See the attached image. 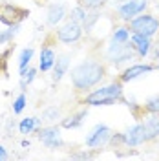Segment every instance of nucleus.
<instances>
[{
    "instance_id": "obj_14",
    "label": "nucleus",
    "mask_w": 159,
    "mask_h": 161,
    "mask_svg": "<svg viewBox=\"0 0 159 161\" xmlns=\"http://www.w3.org/2000/svg\"><path fill=\"white\" fill-rule=\"evenodd\" d=\"M66 17H68L66 15V4H51L48 8V13H46V22L50 26H57Z\"/></svg>"
},
{
    "instance_id": "obj_8",
    "label": "nucleus",
    "mask_w": 159,
    "mask_h": 161,
    "mask_svg": "<svg viewBox=\"0 0 159 161\" xmlns=\"http://www.w3.org/2000/svg\"><path fill=\"white\" fill-rule=\"evenodd\" d=\"M146 6H148L146 0H124L117 6V15L123 22H130L134 17L145 13Z\"/></svg>"
},
{
    "instance_id": "obj_6",
    "label": "nucleus",
    "mask_w": 159,
    "mask_h": 161,
    "mask_svg": "<svg viewBox=\"0 0 159 161\" xmlns=\"http://www.w3.org/2000/svg\"><path fill=\"white\" fill-rule=\"evenodd\" d=\"M28 15H30V11L17 4H9V2L0 4V22L6 26H17L22 20L28 19Z\"/></svg>"
},
{
    "instance_id": "obj_2",
    "label": "nucleus",
    "mask_w": 159,
    "mask_h": 161,
    "mask_svg": "<svg viewBox=\"0 0 159 161\" xmlns=\"http://www.w3.org/2000/svg\"><path fill=\"white\" fill-rule=\"evenodd\" d=\"M80 103L86 106H112L115 103H126L124 95H123V82L113 80L106 86L93 88L91 92L84 93Z\"/></svg>"
},
{
    "instance_id": "obj_11",
    "label": "nucleus",
    "mask_w": 159,
    "mask_h": 161,
    "mask_svg": "<svg viewBox=\"0 0 159 161\" xmlns=\"http://www.w3.org/2000/svg\"><path fill=\"white\" fill-rule=\"evenodd\" d=\"M123 137H124V147L130 148H135L146 143L145 137V125L143 123H135L134 126H130L126 132H123Z\"/></svg>"
},
{
    "instance_id": "obj_23",
    "label": "nucleus",
    "mask_w": 159,
    "mask_h": 161,
    "mask_svg": "<svg viewBox=\"0 0 159 161\" xmlns=\"http://www.w3.org/2000/svg\"><path fill=\"white\" fill-rule=\"evenodd\" d=\"M57 119H60V108H57V106H50V108H46V110L42 112V119L44 123H55Z\"/></svg>"
},
{
    "instance_id": "obj_20",
    "label": "nucleus",
    "mask_w": 159,
    "mask_h": 161,
    "mask_svg": "<svg viewBox=\"0 0 159 161\" xmlns=\"http://www.w3.org/2000/svg\"><path fill=\"white\" fill-rule=\"evenodd\" d=\"M33 55H35V48H33V46H28V48H24V50L20 51L19 70H24V68H28V66H30V62H31V59H33Z\"/></svg>"
},
{
    "instance_id": "obj_21",
    "label": "nucleus",
    "mask_w": 159,
    "mask_h": 161,
    "mask_svg": "<svg viewBox=\"0 0 159 161\" xmlns=\"http://www.w3.org/2000/svg\"><path fill=\"white\" fill-rule=\"evenodd\" d=\"M88 13H90V9H86V8H82V6L77 4V6L70 11V20H75V22H79V24H84Z\"/></svg>"
},
{
    "instance_id": "obj_9",
    "label": "nucleus",
    "mask_w": 159,
    "mask_h": 161,
    "mask_svg": "<svg viewBox=\"0 0 159 161\" xmlns=\"http://www.w3.org/2000/svg\"><path fill=\"white\" fill-rule=\"evenodd\" d=\"M39 139L44 147H48L50 150L60 148L62 147V136H60V128L55 125H48L39 130Z\"/></svg>"
},
{
    "instance_id": "obj_15",
    "label": "nucleus",
    "mask_w": 159,
    "mask_h": 161,
    "mask_svg": "<svg viewBox=\"0 0 159 161\" xmlns=\"http://www.w3.org/2000/svg\"><path fill=\"white\" fill-rule=\"evenodd\" d=\"M145 125V137L146 143H154L159 139V115H152L146 117V121H143Z\"/></svg>"
},
{
    "instance_id": "obj_7",
    "label": "nucleus",
    "mask_w": 159,
    "mask_h": 161,
    "mask_svg": "<svg viewBox=\"0 0 159 161\" xmlns=\"http://www.w3.org/2000/svg\"><path fill=\"white\" fill-rule=\"evenodd\" d=\"M82 33H84L82 24L75 22V20H68V22H64L59 30H57L55 37H57V40L62 42V44H75V42L80 40Z\"/></svg>"
},
{
    "instance_id": "obj_12",
    "label": "nucleus",
    "mask_w": 159,
    "mask_h": 161,
    "mask_svg": "<svg viewBox=\"0 0 159 161\" xmlns=\"http://www.w3.org/2000/svg\"><path fill=\"white\" fill-rule=\"evenodd\" d=\"M130 42H132V46L135 50V55L141 57V59L148 57V53L154 48L152 46V39L150 37H145V35H139V33H132L130 35Z\"/></svg>"
},
{
    "instance_id": "obj_4",
    "label": "nucleus",
    "mask_w": 159,
    "mask_h": 161,
    "mask_svg": "<svg viewBox=\"0 0 159 161\" xmlns=\"http://www.w3.org/2000/svg\"><path fill=\"white\" fill-rule=\"evenodd\" d=\"M128 28L132 33H139L145 37H156L159 33V19L150 13H141L128 22Z\"/></svg>"
},
{
    "instance_id": "obj_22",
    "label": "nucleus",
    "mask_w": 159,
    "mask_h": 161,
    "mask_svg": "<svg viewBox=\"0 0 159 161\" xmlns=\"http://www.w3.org/2000/svg\"><path fill=\"white\" fill-rule=\"evenodd\" d=\"M130 35H132V31H130L128 26H121V28H115V30H113V33H112V40H117V42H128Z\"/></svg>"
},
{
    "instance_id": "obj_1",
    "label": "nucleus",
    "mask_w": 159,
    "mask_h": 161,
    "mask_svg": "<svg viewBox=\"0 0 159 161\" xmlns=\"http://www.w3.org/2000/svg\"><path fill=\"white\" fill-rule=\"evenodd\" d=\"M106 77V62L101 59H88L80 60L70 71V80L75 93H88L93 88H97L101 80Z\"/></svg>"
},
{
    "instance_id": "obj_24",
    "label": "nucleus",
    "mask_w": 159,
    "mask_h": 161,
    "mask_svg": "<svg viewBox=\"0 0 159 161\" xmlns=\"http://www.w3.org/2000/svg\"><path fill=\"white\" fill-rule=\"evenodd\" d=\"M143 108H145L146 114L159 115V93H157V95H154V97H150V99L143 104Z\"/></svg>"
},
{
    "instance_id": "obj_27",
    "label": "nucleus",
    "mask_w": 159,
    "mask_h": 161,
    "mask_svg": "<svg viewBox=\"0 0 159 161\" xmlns=\"http://www.w3.org/2000/svg\"><path fill=\"white\" fill-rule=\"evenodd\" d=\"M8 158H9V154H8V150H6V147H2V145H0V161L8 159Z\"/></svg>"
},
{
    "instance_id": "obj_13",
    "label": "nucleus",
    "mask_w": 159,
    "mask_h": 161,
    "mask_svg": "<svg viewBox=\"0 0 159 161\" xmlns=\"http://www.w3.org/2000/svg\"><path fill=\"white\" fill-rule=\"evenodd\" d=\"M55 60H57V53H55V50H53V48H50V46H44V48L40 50L39 70L42 71V73H48L50 70H53Z\"/></svg>"
},
{
    "instance_id": "obj_10",
    "label": "nucleus",
    "mask_w": 159,
    "mask_h": 161,
    "mask_svg": "<svg viewBox=\"0 0 159 161\" xmlns=\"http://www.w3.org/2000/svg\"><path fill=\"white\" fill-rule=\"evenodd\" d=\"M157 68H159V64H148V62L132 64V66H128V68H126V70L119 75V80L123 82V84H126V82H130V80L139 79V77L146 75V73H150V71L157 70Z\"/></svg>"
},
{
    "instance_id": "obj_16",
    "label": "nucleus",
    "mask_w": 159,
    "mask_h": 161,
    "mask_svg": "<svg viewBox=\"0 0 159 161\" xmlns=\"http://www.w3.org/2000/svg\"><path fill=\"white\" fill-rule=\"evenodd\" d=\"M86 115H88V108H82V110L75 112V114H70L68 117H64V119L60 121V126H62V128H66V130H71V128H79L80 125L84 123Z\"/></svg>"
},
{
    "instance_id": "obj_26",
    "label": "nucleus",
    "mask_w": 159,
    "mask_h": 161,
    "mask_svg": "<svg viewBox=\"0 0 159 161\" xmlns=\"http://www.w3.org/2000/svg\"><path fill=\"white\" fill-rule=\"evenodd\" d=\"M26 104H28V97H26V93H20L17 95V99L13 101V114H22L24 108H26Z\"/></svg>"
},
{
    "instance_id": "obj_3",
    "label": "nucleus",
    "mask_w": 159,
    "mask_h": 161,
    "mask_svg": "<svg viewBox=\"0 0 159 161\" xmlns=\"http://www.w3.org/2000/svg\"><path fill=\"white\" fill-rule=\"evenodd\" d=\"M135 57V50L132 46V42H117V40H110L104 50V59L106 62L112 64H123L126 60H132Z\"/></svg>"
},
{
    "instance_id": "obj_19",
    "label": "nucleus",
    "mask_w": 159,
    "mask_h": 161,
    "mask_svg": "<svg viewBox=\"0 0 159 161\" xmlns=\"http://www.w3.org/2000/svg\"><path fill=\"white\" fill-rule=\"evenodd\" d=\"M37 71H39L37 68H31V66L24 68V70H20V88H22V90H26L31 82L35 80V77H37Z\"/></svg>"
},
{
    "instance_id": "obj_25",
    "label": "nucleus",
    "mask_w": 159,
    "mask_h": 161,
    "mask_svg": "<svg viewBox=\"0 0 159 161\" xmlns=\"http://www.w3.org/2000/svg\"><path fill=\"white\" fill-rule=\"evenodd\" d=\"M110 0H77V4L86 8V9H101L102 6H106Z\"/></svg>"
},
{
    "instance_id": "obj_28",
    "label": "nucleus",
    "mask_w": 159,
    "mask_h": 161,
    "mask_svg": "<svg viewBox=\"0 0 159 161\" xmlns=\"http://www.w3.org/2000/svg\"><path fill=\"white\" fill-rule=\"evenodd\" d=\"M154 55H156V59H159V44L154 46Z\"/></svg>"
},
{
    "instance_id": "obj_18",
    "label": "nucleus",
    "mask_w": 159,
    "mask_h": 161,
    "mask_svg": "<svg viewBox=\"0 0 159 161\" xmlns=\"http://www.w3.org/2000/svg\"><path fill=\"white\" fill-rule=\"evenodd\" d=\"M39 123H40V119H37V117H24L19 123V132L22 136H28V134H31L33 130L39 128Z\"/></svg>"
},
{
    "instance_id": "obj_29",
    "label": "nucleus",
    "mask_w": 159,
    "mask_h": 161,
    "mask_svg": "<svg viewBox=\"0 0 159 161\" xmlns=\"http://www.w3.org/2000/svg\"><path fill=\"white\" fill-rule=\"evenodd\" d=\"M113 2H124V0H113Z\"/></svg>"
},
{
    "instance_id": "obj_17",
    "label": "nucleus",
    "mask_w": 159,
    "mask_h": 161,
    "mask_svg": "<svg viewBox=\"0 0 159 161\" xmlns=\"http://www.w3.org/2000/svg\"><path fill=\"white\" fill-rule=\"evenodd\" d=\"M68 70H70V55H60V57H57L55 64H53V80L55 82L62 80V77L68 73Z\"/></svg>"
},
{
    "instance_id": "obj_5",
    "label": "nucleus",
    "mask_w": 159,
    "mask_h": 161,
    "mask_svg": "<svg viewBox=\"0 0 159 161\" xmlns=\"http://www.w3.org/2000/svg\"><path fill=\"white\" fill-rule=\"evenodd\" d=\"M112 128H110L108 125H95L91 132H90L88 136H86V147H88L90 150H102L104 147H108L110 145V139H112Z\"/></svg>"
}]
</instances>
